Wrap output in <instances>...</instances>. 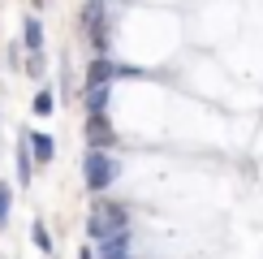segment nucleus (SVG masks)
<instances>
[{
	"label": "nucleus",
	"instance_id": "obj_10",
	"mask_svg": "<svg viewBox=\"0 0 263 259\" xmlns=\"http://www.w3.org/2000/svg\"><path fill=\"white\" fill-rule=\"evenodd\" d=\"M30 237H35V246H39L43 255H52V233H48V225H43V220L30 225Z\"/></svg>",
	"mask_w": 263,
	"mask_h": 259
},
{
	"label": "nucleus",
	"instance_id": "obj_9",
	"mask_svg": "<svg viewBox=\"0 0 263 259\" xmlns=\"http://www.w3.org/2000/svg\"><path fill=\"white\" fill-rule=\"evenodd\" d=\"M30 113H35V117H52V113H57V95L43 86V91L35 95V104H30Z\"/></svg>",
	"mask_w": 263,
	"mask_h": 259
},
{
	"label": "nucleus",
	"instance_id": "obj_16",
	"mask_svg": "<svg viewBox=\"0 0 263 259\" xmlns=\"http://www.w3.org/2000/svg\"><path fill=\"white\" fill-rule=\"evenodd\" d=\"M125 259H129V255H125Z\"/></svg>",
	"mask_w": 263,
	"mask_h": 259
},
{
	"label": "nucleus",
	"instance_id": "obj_7",
	"mask_svg": "<svg viewBox=\"0 0 263 259\" xmlns=\"http://www.w3.org/2000/svg\"><path fill=\"white\" fill-rule=\"evenodd\" d=\"M104 108H108V82L86 86V113H104Z\"/></svg>",
	"mask_w": 263,
	"mask_h": 259
},
{
	"label": "nucleus",
	"instance_id": "obj_5",
	"mask_svg": "<svg viewBox=\"0 0 263 259\" xmlns=\"http://www.w3.org/2000/svg\"><path fill=\"white\" fill-rule=\"evenodd\" d=\"M95 82H117V61H108L104 52L86 65V86H95Z\"/></svg>",
	"mask_w": 263,
	"mask_h": 259
},
{
	"label": "nucleus",
	"instance_id": "obj_15",
	"mask_svg": "<svg viewBox=\"0 0 263 259\" xmlns=\"http://www.w3.org/2000/svg\"><path fill=\"white\" fill-rule=\"evenodd\" d=\"M78 259H95V255H91V251H86V246H82V251H78Z\"/></svg>",
	"mask_w": 263,
	"mask_h": 259
},
{
	"label": "nucleus",
	"instance_id": "obj_3",
	"mask_svg": "<svg viewBox=\"0 0 263 259\" xmlns=\"http://www.w3.org/2000/svg\"><path fill=\"white\" fill-rule=\"evenodd\" d=\"M82 138H86V143H91V147H112L117 143V130H112V121H108V117L104 113H86V121H82Z\"/></svg>",
	"mask_w": 263,
	"mask_h": 259
},
{
	"label": "nucleus",
	"instance_id": "obj_6",
	"mask_svg": "<svg viewBox=\"0 0 263 259\" xmlns=\"http://www.w3.org/2000/svg\"><path fill=\"white\" fill-rule=\"evenodd\" d=\"M26 143H30V156H35L39 164H48V160L57 156V138L52 134H26Z\"/></svg>",
	"mask_w": 263,
	"mask_h": 259
},
{
	"label": "nucleus",
	"instance_id": "obj_12",
	"mask_svg": "<svg viewBox=\"0 0 263 259\" xmlns=\"http://www.w3.org/2000/svg\"><path fill=\"white\" fill-rule=\"evenodd\" d=\"M117 78H142V69H138V65H125V61H117Z\"/></svg>",
	"mask_w": 263,
	"mask_h": 259
},
{
	"label": "nucleus",
	"instance_id": "obj_4",
	"mask_svg": "<svg viewBox=\"0 0 263 259\" xmlns=\"http://www.w3.org/2000/svg\"><path fill=\"white\" fill-rule=\"evenodd\" d=\"M125 255H129V229L100 237V259H125Z\"/></svg>",
	"mask_w": 263,
	"mask_h": 259
},
{
	"label": "nucleus",
	"instance_id": "obj_14",
	"mask_svg": "<svg viewBox=\"0 0 263 259\" xmlns=\"http://www.w3.org/2000/svg\"><path fill=\"white\" fill-rule=\"evenodd\" d=\"M30 78H43V57L39 52H30Z\"/></svg>",
	"mask_w": 263,
	"mask_h": 259
},
{
	"label": "nucleus",
	"instance_id": "obj_11",
	"mask_svg": "<svg viewBox=\"0 0 263 259\" xmlns=\"http://www.w3.org/2000/svg\"><path fill=\"white\" fill-rule=\"evenodd\" d=\"M9 203H13V194H9V186L0 181V225L9 220Z\"/></svg>",
	"mask_w": 263,
	"mask_h": 259
},
{
	"label": "nucleus",
	"instance_id": "obj_8",
	"mask_svg": "<svg viewBox=\"0 0 263 259\" xmlns=\"http://www.w3.org/2000/svg\"><path fill=\"white\" fill-rule=\"evenodd\" d=\"M22 35H26V48L30 52H39L43 48V22L39 17H26V22H22Z\"/></svg>",
	"mask_w": 263,
	"mask_h": 259
},
{
	"label": "nucleus",
	"instance_id": "obj_2",
	"mask_svg": "<svg viewBox=\"0 0 263 259\" xmlns=\"http://www.w3.org/2000/svg\"><path fill=\"white\" fill-rule=\"evenodd\" d=\"M125 225H129V212L121 203H95L91 216H86V233L91 237H108V233L125 229Z\"/></svg>",
	"mask_w": 263,
	"mask_h": 259
},
{
	"label": "nucleus",
	"instance_id": "obj_1",
	"mask_svg": "<svg viewBox=\"0 0 263 259\" xmlns=\"http://www.w3.org/2000/svg\"><path fill=\"white\" fill-rule=\"evenodd\" d=\"M82 177H86V190H108L117 177H121V164H117L104 147H91L86 160H82Z\"/></svg>",
	"mask_w": 263,
	"mask_h": 259
},
{
	"label": "nucleus",
	"instance_id": "obj_13",
	"mask_svg": "<svg viewBox=\"0 0 263 259\" xmlns=\"http://www.w3.org/2000/svg\"><path fill=\"white\" fill-rule=\"evenodd\" d=\"M17 169H22V186H30V156H26V147H22V160H17Z\"/></svg>",
	"mask_w": 263,
	"mask_h": 259
}]
</instances>
